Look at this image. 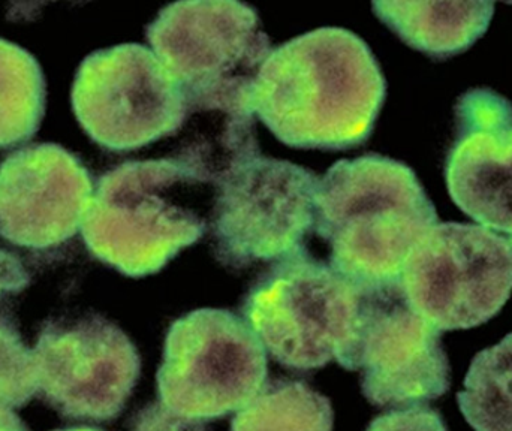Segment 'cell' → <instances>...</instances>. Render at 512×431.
I'll use <instances>...</instances> for the list:
<instances>
[{
  "label": "cell",
  "mask_w": 512,
  "mask_h": 431,
  "mask_svg": "<svg viewBox=\"0 0 512 431\" xmlns=\"http://www.w3.org/2000/svg\"><path fill=\"white\" fill-rule=\"evenodd\" d=\"M385 95L369 45L351 30L321 27L271 50L254 114L286 146L340 152L369 140Z\"/></svg>",
  "instance_id": "6da1fadb"
},
{
  "label": "cell",
  "mask_w": 512,
  "mask_h": 431,
  "mask_svg": "<svg viewBox=\"0 0 512 431\" xmlns=\"http://www.w3.org/2000/svg\"><path fill=\"white\" fill-rule=\"evenodd\" d=\"M213 197L212 174L188 153L123 162L96 182L81 235L108 267L152 276L204 237Z\"/></svg>",
  "instance_id": "7a4b0ae2"
},
{
  "label": "cell",
  "mask_w": 512,
  "mask_h": 431,
  "mask_svg": "<svg viewBox=\"0 0 512 431\" xmlns=\"http://www.w3.org/2000/svg\"><path fill=\"white\" fill-rule=\"evenodd\" d=\"M438 213L411 167L382 155L342 159L319 180L315 231L330 264L361 289L400 280Z\"/></svg>",
  "instance_id": "3957f363"
},
{
  "label": "cell",
  "mask_w": 512,
  "mask_h": 431,
  "mask_svg": "<svg viewBox=\"0 0 512 431\" xmlns=\"http://www.w3.org/2000/svg\"><path fill=\"white\" fill-rule=\"evenodd\" d=\"M153 53L177 81L189 113L228 128L254 129L256 78L271 44L254 6L237 0H183L147 26Z\"/></svg>",
  "instance_id": "277c9868"
},
{
  "label": "cell",
  "mask_w": 512,
  "mask_h": 431,
  "mask_svg": "<svg viewBox=\"0 0 512 431\" xmlns=\"http://www.w3.org/2000/svg\"><path fill=\"white\" fill-rule=\"evenodd\" d=\"M319 177L261 155L255 138L225 152L213 167V253L224 267L243 270L306 250L315 229Z\"/></svg>",
  "instance_id": "5b68a950"
},
{
  "label": "cell",
  "mask_w": 512,
  "mask_h": 431,
  "mask_svg": "<svg viewBox=\"0 0 512 431\" xmlns=\"http://www.w3.org/2000/svg\"><path fill=\"white\" fill-rule=\"evenodd\" d=\"M361 301V288L306 249L259 274L243 300L242 318L277 363L310 372L333 360L345 367Z\"/></svg>",
  "instance_id": "8992f818"
},
{
  "label": "cell",
  "mask_w": 512,
  "mask_h": 431,
  "mask_svg": "<svg viewBox=\"0 0 512 431\" xmlns=\"http://www.w3.org/2000/svg\"><path fill=\"white\" fill-rule=\"evenodd\" d=\"M267 372V351L242 316L192 310L168 328L156 376L159 403L189 420H218L248 405Z\"/></svg>",
  "instance_id": "52a82bcc"
},
{
  "label": "cell",
  "mask_w": 512,
  "mask_h": 431,
  "mask_svg": "<svg viewBox=\"0 0 512 431\" xmlns=\"http://www.w3.org/2000/svg\"><path fill=\"white\" fill-rule=\"evenodd\" d=\"M409 306L439 331L469 330L495 318L512 292V246L474 223H438L405 262Z\"/></svg>",
  "instance_id": "ba28073f"
},
{
  "label": "cell",
  "mask_w": 512,
  "mask_h": 431,
  "mask_svg": "<svg viewBox=\"0 0 512 431\" xmlns=\"http://www.w3.org/2000/svg\"><path fill=\"white\" fill-rule=\"evenodd\" d=\"M71 102L92 141L117 153L171 137L191 117L177 81L141 44L90 53L78 66Z\"/></svg>",
  "instance_id": "9c48e42d"
},
{
  "label": "cell",
  "mask_w": 512,
  "mask_h": 431,
  "mask_svg": "<svg viewBox=\"0 0 512 431\" xmlns=\"http://www.w3.org/2000/svg\"><path fill=\"white\" fill-rule=\"evenodd\" d=\"M32 354L39 399L68 420H114L140 379L132 340L96 313L48 319Z\"/></svg>",
  "instance_id": "30bf717a"
},
{
  "label": "cell",
  "mask_w": 512,
  "mask_h": 431,
  "mask_svg": "<svg viewBox=\"0 0 512 431\" xmlns=\"http://www.w3.org/2000/svg\"><path fill=\"white\" fill-rule=\"evenodd\" d=\"M361 291L357 339L343 369L360 370L364 397L400 409L444 396L451 369L441 331L409 306L400 280Z\"/></svg>",
  "instance_id": "8fae6325"
},
{
  "label": "cell",
  "mask_w": 512,
  "mask_h": 431,
  "mask_svg": "<svg viewBox=\"0 0 512 431\" xmlns=\"http://www.w3.org/2000/svg\"><path fill=\"white\" fill-rule=\"evenodd\" d=\"M93 191L86 165L65 147H21L0 162V237L23 249H56L81 228Z\"/></svg>",
  "instance_id": "7c38bea8"
},
{
  "label": "cell",
  "mask_w": 512,
  "mask_h": 431,
  "mask_svg": "<svg viewBox=\"0 0 512 431\" xmlns=\"http://www.w3.org/2000/svg\"><path fill=\"white\" fill-rule=\"evenodd\" d=\"M456 137L445 161L451 200L477 222L512 235V104L490 89L460 96Z\"/></svg>",
  "instance_id": "4fadbf2b"
},
{
  "label": "cell",
  "mask_w": 512,
  "mask_h": 431,
  "mask_svg": "<svg viewBox=\"0 0 512 431\" xmlns=\"http://www.w3.org/2000/svg\"><path fill=\"white\" fill-rule=\"evenodd\" d=\"M372 8L405 44L436 60L469 50L495 15L493 2H373Z\"/></svg>",
  "instance_id": "5bb4252c"
},
{
  "label": "cell",
  "mask_w": 512,
  "mask_h": 431,
  "mask_svg": "<svg viewBox=\"0 0 512 431\" xmlns=\"http://www.w3.org/2000/svg\"><path fill=\"white\" fill-rule=\"evenodd\" d=\"M47 105V83L35 56L0 38V150L38 132Z\"/></svg>",
  "instance_id": "9a60e30c"
},
{
  "label": "cell",
  "mask_w": 512,
  "mask_h": 431,
  "mask_svg": "<svg viewBox=\"0 0 512 431\" xmlns=\"http://www.w3.org/2000/svg\"><path fill=\"white\" fill-rule=\"evenodd\" d=\"M330 400L304 382L277 379L243 406L231 431H333Z\"/></svg>",
  "instance_id": "2e32d148"
},
{
  "label": "cell",
  "mask_w": 512,
  "mask_h": 431,
  "mask_svg": "<svg viewBox=\"0 0 512 431\" xmlns=\"http://www.w3.org/2000/svg\"><path fill=\"white\" fill-rule=\"evenodd\" d=\"M457 403L475 431H512V333L475 355Z\"/></svg>",
  "instance_id": "e0dca14e"
},
{
  "label": "cell",
  "mask_w": 512,
  "mask_h": 431,
  "mask_svg": "<svg viewBox=\"0 0 512 431\" xmlns=\"http://www.w3.org/2000/svg\"><path fill=\"white\" fill-rule=\"evenodd\" d=\"M38 394L32 351L21 339L17 322L0 315V408L17 409Z\"/></svg>",
  "instance_id": "ac0fdd59"
},
{
  "label": "cell",
  "mask_w": 512,
  "mask_h": 431,
  "mask_svg": "<svg viewBox=\"0 0 512 431\" xmlns=\"http://www.w3.org/2000/svg\"><path fill=\"white\" fill-rule=\"evenodd\" d=\"M366 431H450L444 418L435 409L427 406H409L393 409L379 415Z\"/></svg>",
  "instance_id": "d6986e66"
},
{
  "label": "cell",
  "mask_w": 512,
  "mask_h": 431,
  "mask_svg": "<svg viewBox=\"0 0 512 431\" xmlns=\"http://www.w3.org/2000/svg\"><path fill=\"white\" fill-rule=\"evenodd\" d=\"M203 421L189 420L174 414L161 403L141 409L132 418L129 431H206Z\"/></svg>",
  "instance_id": "ffe728a7"
},
{
  "label": "cell",
  "mask_w": 512,
  "mask_h": 431,
  "mask_svg": "<svg viewBox=\"0 0 512 431\" xmlns=\"http://www.w3.org/2000/svg\"><path fill=\"white\" fill-rule=\"evenodd\" d=\"M32 282L23 258L0 240V307L26 291Z\"/></svg>",
  "instance_id": "44dd1931"
},
{
  "label": "cell",
  "mask_w": 512,
  "mask_h": 431,
  "mask_svg": "<svg viewBox=\"0 0 512 431\" xmlns=\"http://www.w3.org/2000/svg\"><path fill=\"white\" fill-rule=\"evenodd\" d=\"M0 431H29L12 409L0 408Z\"/></svg>",
  "instance_id": "7402d4cb"
},
{
  "label": "cell",
  "mask_w": 512,
  "mask_h": 431,
  "mask_svg": "<svg viewBox=\"0 0 512 431\" xmlns=\"http://www.w3.org/2000/svg\"><path fill=\"white\" fill-rule=\"evenodd\" d=\"M54 431H102V430L92 429V427H71V429L54 430Z\"/></svg>",
  "instance_id": "603a6c76"
},
{
  "label": "cell",
  "mask_w": 512,
  "mask_h": 431,
  "mask_svg": "<svg viewBox=\"0 0 512 431\" xmlns=\"http://www.w3.org/2000/svg\"><path fill=\"white\" fill-rule=\"evenodd\" d=\"M507 238H508V241H510L511 246H512V235H510V237H507Z\"/></svg>",
  "instance_id": "cb8c5ba5"
}]
</instances>
